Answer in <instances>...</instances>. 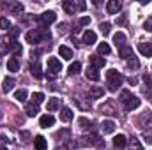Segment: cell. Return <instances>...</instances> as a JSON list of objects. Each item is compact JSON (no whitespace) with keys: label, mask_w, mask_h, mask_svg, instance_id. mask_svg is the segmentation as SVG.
<instances>
[{"label":"cell","mask_w":152,"mask_h":150,"mask_svg":"<svg viewBox=\"0 0 152 150\" xmlns=\"http://www.w3.org/2000/svg\"><path fill=\"white\" fill-rule=\"evenodd\" d=\"M113 145H115V149H118V150L126 149V147H127V140H126V136H124V134L115 136L113 138Z\"/></svg>","instance_id":"obj_10"},{"label":"cell","mask_w":152,"mask_h":150,"mask_svg":"<svg viewBox=\"0 0 152 150\" xmlns=\"http://www.w3.org/2000/svg\"><path fill=\"white\" fill-rule=\"evenodd\" d=\"M42 101H44V94L36 92V94L32 95V103H34V104H39V103H42Z\"/></svg>","instance_id":"obj_34"},{"label":"cell","mask_w":152,"mask_h":150,"mask_svg":"<svg viewBox=\"0 0 152 150\" xmlns=\"http://www.w3.org/2000/svg\"><path fill=\"white\" fill-rule=\"evenodd\" d=\"M48 71H51V74H58L62 71V62L57 57H50L48 58Z\"/></svg>","instance_id":"obj_4"},{"label":"cell","mask_w":152,"mask_h":150,"mask_svg":"<svg viewBox=\"0 0 152 150\" xmlns=\"http://www.w3.org/2000/svg\"><path fill=\"white\" fill-rule=\"evenodd\" d=\"M60 120L62 122H71L73 120V111H71V108H62V113H60Z\"/></svg>","instance_id":"obj_20"},{"label":"cell","mask_w":152,"mask_h":150,"mask_svg":"<svg viewBox=\"0 0 152 150\" xmlns=\"http://www.w3.org/2000/svg\"><path fill=\"white\" fill-rule=\"evenodd\" d=\"M145 30H151V32H152V18L145 21Z\"/></svg>","instance_id":"obj_38"},{"label":"cell","mask_w":152,"mask_h":150,"mask_svg":"<svg viewBox=\"0 0 152 150\" xmlns=\"http://www.w3.org/2000/svg\"><path fill=\"white\" fill-rule=\"evenodd\" d=\"M127 66H129V67H133V69H138V67H140V62H138V58H136V57H131V58L127 60Z\"/></svg>","instance_id":"obj_35"},{"label":"cell","mask_w":152,"mask_h":150,"mask_svg":"<svg viewBox=\"0 0 152 150\" xmlns=\"http://www.w3.org/2000/svg\"><path fill=\"white\" fill-rule=\"evenodd\" d=\"M115 127H117V125H115L113 120H103V124H101V129H103L104 134H112L115 131Z\"/></svg>","instance_id":"obj_9"},{"label":"cell","mask_w":152,"mask_h":150,"mask_svg":"<svg viewBox=\"0 0 152 150\" xmlns=\"http://www.w3.org/2000/svg\"><path fill=\"white\" fill-rule=\"evenodd\" d=\"M12 11H14V12H21V11H23V5H21V4H14V5H12Z\"/></svg>","instance_id":"obj_37"},{"label":"cell","mask_w":152,"mask_h":150,"mask_svg":"<svg viewBox=\"0 0 152 150\" xmlns=\"http://www.w3.org/2000/svg\"><path fill=\"white\" fill-rule=\"evenodd\" d=\"M143 138H145V140H147V141H149V143H152V136H149V134H145V136H143Z\"/></svg>","instance_id":"obj_41"},{"label":"cell","mask_w":152,"mask_h":150,"mask_svg":"<svg viewBox=\"0 0 152 150\" xmlns=\"http://www.w3.org/2000/svg\"><path fill=\"white\" fill-rule=\"evenodd\" d=\"M120 103H124V106H126V110L127 111H133V110H136L138 106H140V99L136 97V95H133L131 92H127V90H124L122 94H120Z\"/></svg>","instance_id":"obj_2"},{"label":"cell","mask_w":152,"mask_h":150,"mask_svg":"<svg viewBox=\"0 0 152 150\" xmlns=\"http://www.w3.org/2000/svg\"><path fill=\"white\" fill-rule=\"evenodd\" d=\"M96 41H97V34H96V32L87 30V32L83 34V42H85V44H88V46H90V44H94Z\"/></svg>","instance_id":"obj_12"},{"label":"cell","mask_w":152,"mask_h":150,"mask_svg":"<svg viewBox=\"0 0 152 150\" xmlns=\"http://www.w3.org/2000/svg\"><path fill=\"white\" fill-rule=\"evenodd\" d=\"M97 51H99V55H110L112 48H110V44H108V42H101V44L97 46Z\"/></svg>","instance_id":"obj_24"},{"label":"cell","mask_w":152,"mask_h":150,"mask_svg":"<svg viewBox=\"0 0 152 150\" xmlns=\"http://www.w3.org/2000/svg\"><path fill=\"white\" fill-rule=\"evenodd\" d=\"M44 37L50 39V32H48V34H42L41 30H30V32H27V36H25L27 42H30V44H39Z\"/></svg>","instance_id":"obj_3"},{"label":"cell","mask_w":152,"mask_h":150,"mask_svg":"<svg viewBox=\"0 0 152 150\" xmlns=\"http://www.w3.org/2000/svg\"><path fill=\"white\" fill-rule=\"evenodd\" d=\"M129 150H143V147H142V143H140L136 138H133V140L129 141Z\"/></svg>","instance_id":"obj_29"},{"label":"cell","mask_w":152,"mask_h":150,"mask_svg":"<svg viewBox=\"0 0 152 150\" xmlns=\"http://www.w3.org/2000/svg\"><path fill=\"white\" fill-rule=\"evenodd\" d=\"M62 7H64V11H66L67 14H73L76 11V4H73V2H64Z\"/></svg>","instance_id":"obj_27"},{"label":"cell","mask_w":152,"mask_h":150,"mask_svg":"<svg viewBox=\"0 0 152 150\" xmlns=\"http://www.w3.org/2000/svg\"><path fill=\"white\" fill-rule=\"evenodd\" d=\"M90 64L94 69H101V67H104V58L103 57H90Z\"/></svg>","instance_id":"obj_19"},{"label":"cell","mask_w":152,"mask_h":150,"mask_svg":"<svg viewBox=\"0 0 152 150\" xmlns=\"http://www.w3.org/2000/svg\"><path fill=\"white\" fill-rule=\"evenodd\" d=\"M55 20H57V14H55L53 11H46V12L41 14V21H42L44 25H50V23H53Z\"/></svg>","instance_id":"obj_7"},{"label":"cell","mask_w":152,"mask_h":150,"mask_svg":"<svg viewBox=\"0 0 152 150\" xmlns=\"http://www.w3.org/2000/svg\"><path fill=\"white\" fill-rule=\"evenodd\" d=\"M7 69H9V71H12V73L20 71V60H18L16 57H11V58L7 60Z\"/></svg>","instance_id":"obj_16"},{"label":"cell","mask_w":152,"mask_h":150,"mask_svg":"<svg viewBox=\"0 0 152 150\" xmlns=\"http://www.w3.org/2000/svg\"><path fill=\"white\" fill-rule=\"evenodd\" d=\"M78 9L83 11V9H85V2H80V4H78Z\"/></svg>","instance_id":"obj_40"},{"label":"cell","mask_w":152,"mask_h":150,"mask_svg":"<svg viewBox=\"0 0 152 150\" xmlns=\"http://www.w3.org/2000/svg\"><path fill=\"white\" fill-rule=\"evenodd\" d=\"M14 83H16V81H14V78L7 76V78L2 81V90H4V92H11V90L14 88Z\"/></svg>","instance_id":"obj_14"},{"label":"cell","mask_w":152,"mask_h":150,"mask_svg":"<svg viewBox=\"0 0 152 150\" xmlns=\"http://www.w3.org/2000/svg\"><path fill=\"white\" fill-rule=\"evenodd\" d=\"M113 42L117 44V48H118V50H120V48H124V46H126V44H124V42H126V34L117 32V34L113 36Z\"/></svg>","instance_id":"obj_18"},{"label":"cell","mask_w":152,"mask_h":150,"mask_svg":"<svg viewBox=\"0 0 152 150\" xmlns=\"http://www.w3.org/2000/svg\"><path fill=\"white\" fill-rule=\"evenodd\" d=\"M81 71V64L80 62H73L71 67H69V74H78Z\"/></svg>","instance_id":"obj_32"},{"label":"cell","mask_w":152,"mask_h":150,"mask_svg":"<svg viewBox=\"0 0 152 150\" xmlns=\"http://www.w3.org/2000/svg\"><path fill=\"white\" fill-rule=\"evenodd\" d=\"M58 55H60L64 60H71V58H73V50L67 48V46H60V48H58Z\"/></svg>","instance_id":"obj_13"},{"label":"cell","mask_w":152,"mask_h":150,"mask_svg":"<svg viewBox=\"0 0 152 150\" xmlns=\"http://www.w3.org/2000/svg\"><path fill=\"white\" fill-rule=\"evenodd\" d=\"M0 150H7V149H5V147H0Z\"/></svg>","instance_id":"obj_42"},{"label":"cell","mask_w":152,"mask_h":150,"mask_svg":"<svg viewBox=\"0 0 152 150\" xmlns=\"http://www.w3.org/2000/svg\"><path fill=\"white\" fill-rule=\"evenodd\" d=\"M101 111L108 113V115H117V110L113 108V104H112V103H106V104H103V106H101Z\"/></svg>","instance_id":"obj_26"},{"label":"cell","mask_w":152,"mask_h":150,"mask_svg":"<svg viewBox=\"0 0 152 150\" xmlns=\"http://www.w3.org/2000/svg\"><path fill=\"white\" fill-rule=\"evenodd\" d=\"M85 76H87L90 81H97V79H99V73H97V69H94V67H90V66H88V69L85 71Z\"/></svg>","instance_id":"obj_21"},{"label":"cell","mask_w":152,"mask_h":150,"mask_svg":"<svg viewBox=\"0 0 152 150\" xmlns=\"http://www.w3.org/2000/svg\"><path fill=\"white\" fill-rule=\"evenodd\" d=\"M25 113H27V117H36L39 113V108H37V104H27L25 106Z\"/></svg>","instance_id":"obj_22"},{"label":"cell","mask_w":152,"mask_h":150,"mask_svg":"<svg viewBox=\"0 0 152 150\" xmlns=\"http://www.w3.org/2000/svg\"><path fill=\"white\" fill-rule=\"evenodd\" d=\"M27 95H28V94H27V90H25V88H20V90H16L14 99H16V101H20V103H25V101H27Z\"/></svg>","instance_id":"obj_23"},{"label":"cell","mask_w":152,"mask_h":150,"mask_svg":"<svg viewBox=\"0 0 152 150\" xmlns=\"http://www.w3.org/2000/svg\"><path fill=\"white\" fill-rule=\"evenodd\" d=\"M99 28H101V32H103V36L106 37V36H110V30H112V25L106 21V23H101L99 25Z\"/></svg>","instance_id":"obj_30"},{"label":"cell","mask_w":152,"mask_h":150,"mask_svg":"<svg viewBox=\"0 0 152 150\" xmlns=\"http://www.w3.org/2000/svg\"><path fill=\"white\" fill-rule=\"evenodd\" d=\"M90 97H101L103 94H104V90L101 88V87H94V88H90Z\"/></svg>","instance_id":"obj_28"},{"label":"cell","mask_w":152,"mask_h":150,"mask_svg":"<svg viewBox=\"0 0 152 150\" xmlns=\"http://www.w3.org/2000/svg\"><path fill=\"white\" fill-rule=\"evenodd\" d=\"M0 28H2V30H5V32H7V30H11V28H12V27H11V21H9L7 18H0Z\"/></svg>","instance_id":"obj_31"},{"label":"cell","mask_w":152,"mask_h":150,"mask_svg":"<svg viewBox=\"0 0 152 150\" xmlns=\"http://www.w3.org/2000/svg\"><path fill=\"white\" fill-rule=\"evenodd\" d=\"M78 23H80V25H88V23H90V18H88V16H83V18H80Z\"/></svg>","instance_id":"obj_36"},{"label":"cell","mask_w":152,"mask_h":150,"mask_svg":"<svg viewBox=\"0 0 152 150\" xmlns=\"http://www.w3.org/2000/svg\"><path fill=\"white\" fill-rule=\"evenodd\" d=\"M120 9H122V4H120L118 0H110V2L106 4V11H108V14H117Z\"/></svg>","instance_id":"obj_5"},{"label":"cell","mask_w":152,"mask_h":150,"mask_svg":"<svg viewBox=\"0 0 152 150\" xmlns=\"http://www.w3.org/2000/svg\"><path fill=\"white\" fill-rule=\"evenodd\" d=\"M78 124H80V127H81V129H88V127L92 125V122H90L88 118H85V117H81V118L78 120Z\"/></svg>","instance_id":"obj_33"},{"label":"cell","mask_w":152,"mask_h":150,"mask_svg":"<svg viewBox=\"0 0 152 150\" xmlns=\"http://www.w3.org/2000/svg\"><path fill=\"white\" fill-rule=\"evenodd\" d=\"M34 147L36 150H48V141L44 136H36L34 138Z\"/></svg>","instance_id":"obj_8"},{"label":"cell","mask_w":152,"mask_h":150,"mask_svg":"<svg viewBox=\"0 0 152 150\" xmlns=\"http://www.w3.org/2000/svg\"><path fill=\"white\" fill-rule=\"evenodd\" d=\"M39 124H41V127H51L53 124H55V118H53V115H42L41 117V120H39Z\"/></svg>","instance_id":"obj_11"},{"label":"cell","mask_w":152,"mask_h":150,"mask_svg":"<svg viewBox=\"0 0 152 150\" xmlns=\"http://www.w3.org/2000/svg\"><path fill=\"white\" fill-rule=\"evenodd\" d=\"M138 51L143 57H152V42H140L138 44Z\"/></svg>","instance_id":"obj_6"},{"label":"cell","mask_w":152,"mask_h":150,"mask_svg":"<svg viewBox=\"0 0 152 150\" xmlns=\"http://www.w3.org/2000/svg\"><path fill=\"white\" fill-rule=\"evenodd\" d=\"M58 108H60V99H57V97H51L48 101V104H46V110L48 111H57Z\"/></svg>","instance_id":"obj_17"},{"label":"cell","mask_w":152,"mask_h":150,"mask_svg":"<svg viewBox=\"0 0 152 150\" xmlns=\"http://www.w3.org/2000/svg\"><path fill=\"white\" fill-rule=\"evenodd\" d=\"M30 73H32V76H34V78H37V79H41V78H42L41 66H39V64H32V66H30Z\"/></svg>","instance_id":"obj_25"},{"label":"cell","mask_w":152,"mask_h":150,"mask_svg":"<svg viewBox=\"0 0 152 150\" xmlns=\"http://www.w3.org/2000/svg\"><path fill=\"white\" fill-rule=\"evenodd\" d=\"M118 55H120L124 60H129L131 57H134V53H133V48H129V46H124V48H120V50H118Z\"/></svg>","instance_id":"obj_15"},{"label":"cell","mask_w":152,"mask_h":150,"mask_svg":"<svg viewBox=\"0 0 152 150\" xmlns=\"http://www.w3.org/2000/svg\"><path fill=\"white\" fill-rule=\"evenodd\" d=\"M58 30H60V32H66V30H67V23H60V25H58Z\"/></svg>","instance_id":"obj_39"},{"label":"cell","mask_w":152,"mask_h":150,"mask_svg":"<svg viewBox=\"0 0 152 150\" xmlns=\"http://www.w3.org/2000/svg\"><path fill=\"white\" fill-rule=\"evenodd\" d=\"M106 79H108V90H110V92H117L118 87H120L122 81H124L122 74H120L117 69H110V71L106 73Z\"/></svg>","instance_id":"obj_1"}]
</instances>
